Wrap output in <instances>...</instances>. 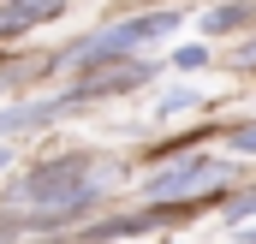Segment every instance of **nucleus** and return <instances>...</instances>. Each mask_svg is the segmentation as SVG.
<instances>
[{
  "label": "nucleus",
  "instance_id": "obj_1",
  "mask_svg": "<svg viewBox=\"0 0 256 244\" xmlns=\"http://www.w3.org/2000/svg\"><path fill=\"white\" fill-rule=\"evenodd\" d=\"M179 24H185V12H173V6H161V12H137V18H114V24L90 30L84 42H72L60 66L72 72V78H84V72H96V66L137 60L149 42H161V36H167V30H179Z\"/></svg>",
  "mask_w": 256,
  "mask_h": 244
},
{
  "label": "nucleus",
  "instance_id": "obj_2",
  "mask_svg": "<svg viewBox=\"0 0 256 244\" xmlns=\"http://www.w3.org/2000/svg\"><path fill=\"white\" fill-rule=\"evenodd\" d=\"M232 179V161L226 155H208V149H185V155H173V161H161L155 173H143V202H155V208H196L202 196H214V190H226Z\"/></svg>",
  "mask_w": 256,
  "mask_h": 244
},
{
  "label": "nucleus",
  "instance_id": "obj_3",
  "mask_svg": "<svg viewBox=\"0 0 256 244\" xmlns=\"http://www.w3.org/2000/svg\"><path fill=\"white\" fill-rule=\"evenodd\" d=\"M102 173H108V167H102L96 155H54V161H42L36 173L18 179V202H30V208H60V202L96 208V202L108 196V179H102Z\"/></svg>",
  "mask_w": 256,
  "mask_h": 244
},
{
  "label": "nucleus",
  "instance_id": "obj_4",
  "mask_svg": "<svg viewBox=\"0 0 256 244\" xmlns=\"http://www.w3.org/2000/svg\"><path fill=\"white\" fill-rule=\"evenodd\" d=\"M161 66L149 60H114V66H96V72H84L72 90H66V102L78 108V102H108V96H131V90H143L149 78H155Z\"/></svg>",
  "mask_w": 256,
  "mask_h": 244
},
{
  "label": "nucleus",
  "instance_id": "obj_5",
  "mask_svg": "<svg viewBox=\"0 0 256 244\" xmlns=\"http://www.w3.org/2000/svg\"><path fill=\"white\" fill-rule=\"evenodd\" d=\"M66 108H72L66 96H54V102L42 96V102H24V108H0V143H6V137H18V131H36V125H54V120L66 114Z\"/></svg>",
  "mask_w": 256,
  "mask_h": 244
},
{
  "label": "nucleus",
  "instance_id": "obj_6",
  "mask_svg": "<svg viewBox=\"0 0 256 244\" xmlns=\"http://www.w3.org/2000/svg\"><path fill=\"white\" fill-rule=\"evenodd\" d=\"M250 24V0H220V6H208L202 12V36H232V30H244Z\"/></svg>",
  "mask_w": 256,
  "mask_h": 244
},
{
  "label": "nucleus",
  "instance_id": "obj_7",
  "mask_svg": "<svg viewBox=\"0 0 256 244\" xmlns=\"http://www.w3.org/2000/svg\"><path fill=\"white\" fill-rule=\"evenodd\" d=\"M185 108H196V90H191V84H179V90H167V96L155 102V120H167V114H185Z\"/></svg>",
  "mask_w": 256,
  "mask_h": 244
},
{
  "label": "nucleus",
  "instance_id": "obj_8",
  "mask_svg": "<svg viewBox=\"0 0 256 244\" xmlns=\"http://www.w3.org/2000/svg\"><path fill=\"white\" fill-rule=\"evenodd\" d=\"M173 66H179V72H202V66H208V42H185V48H173Z\"/></svg>",
  "mask_w": 256,
  "mask_h": 244
},
{
  "label": "nucleus",
  "instance_id": "obj_9",
  "mask_svg": "<svg viewBox=\"0 0 256 244\" xmlns=\"http://www.w3.org/2000/svg\"><path fill=\"white\" fill-rule=\"evenodd\" d=\"M226 220H232V226H244V220H256V184H250V190H238V196L226 202Z\"/></svg>",
  "mask_w": 256,
  "mask_h": 244
},
{
  "label": "nucleus",
  "instance_id": "obj_10",
  "mask_svg": "<svg viewBox=\"0 0 256 244\" xmlns=\"http://www.w3.org/2000/svg\"><path fill=\"white\" fill-rule=\"evenodd\" d=\"M226 149L244 155V161H256V125H232V131H226Z\"/></svg>",
  "mask_w": 256,
  "mask_h": 244
},
{
  "label": "nucleus",
  "instance_id": "obj_11",
  "mask_svg": "<svg viewBox=\"0 0 256 244\" xmlns=\"http://www.w3.org/2000/svg\"><path fill=\"white\" fill-rule=\"evenodd\" d=\"M232 66H256V36H244V42L232 48Z\"/></svg>",
  "mask_w": 256,
  "mask_h": 244
},
{
  "label": "nucleus",
  "instance_id": "obj_12",
  "mask_svg": "<svg viewBox=\"0 0 256 244\" xmlns=\"http://www.w3.org/2000/svg\"><path fill=\"white\" fill-rule=\"evenodd\" d=\"M232 238H238V244H256V220H244V226H232Z\"/></svg>",
  "mask_w": 256,
  "mask_h": 244
},
{
  "label": "nucleus",
  "instance_id": "obj_13",
  "mask_svg": "<svg viewBox=\"0 0 256 244\" xmlns=\"http://www.w3.org/2000/svg\"><path fill=\"white\" fill-rule=\"evenodd\" d=\"M6 167H12V149H6V143H0V173H6Z\"/></svg>",
  "mask_w": 256,
  "mask_h": 244
},
{
  "label": "nucleus",
  "instance_id": "obj_14",
  "mask_svg": "<svg viewBox=\"0 0 256 244\" xmlns=\"http://www.w3.org/2000/svg\"><path fill=\"white\" fill-rule=\"evenodd\" d=\"M0 6H42V0H0Z\"/></svg>",
  "mask_w": 256,
  "mask_h": 244
}]
</instances>
